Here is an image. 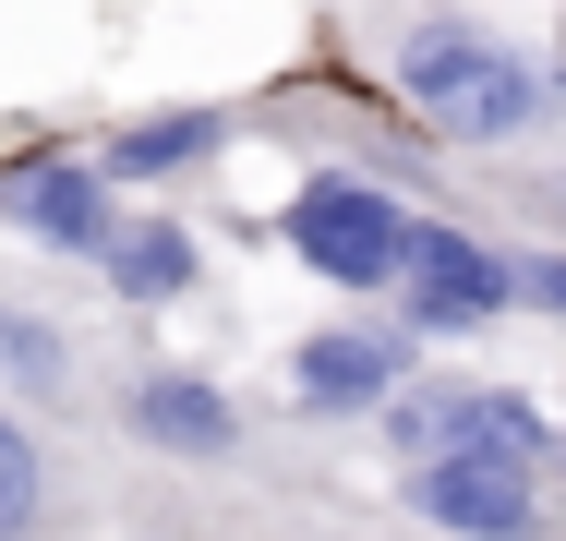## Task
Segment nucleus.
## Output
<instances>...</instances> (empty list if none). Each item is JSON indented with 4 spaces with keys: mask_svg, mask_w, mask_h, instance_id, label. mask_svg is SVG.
<instances>
[{
    "mask_svg": "<svg viewBox=\"0 0 566 541\" xmlns=\"http://www.w3.org/2000/svg\"><path fill=\"white\" fill-rule=\"evenodd\" d=\"M410 229H422V216L398 205L386 181H349V169H326V181L290 193V253H302L314 277H338V289H398Z\"/></svg>",
    "mask_w": 566,
    "mask_h": 541,
    "instance_id": "obj_2",
    "label": "nucleus"
},
{
    "mask_svg": "<svg viewBox=\"0 0 566 541\" xmlns=\"http://www.w3.org/2000/svg\"><path fill=\"white\" fill-rule=\"evenodd\" d=\"M290 385H302V410H386V397L410 385V337H386V325H326V337H302Z\"/></svg>",
    "mask_w": 566,
    "mask_h": 541,
    "instance_id": "obj_7",
    "label": "nucleus"
},
{
    "mask_svg": "<svg viewBox=\"0 0 566 541\" xmlns=\"http://www.w3.org/2000/svg\"><path fill=\"white\" fill-rule=\"evenodd\" d=\"M518 301H543V314L566 325V241L555 253H518Z\"/></svg>",
    "mask_w": 566,
    "mask_h": 541,
    "instance_id": "obj_12",
    "label": "nucleus"
},
{
    "mask_svg": "<svg viewBox=\"0 0 566 541\" xmlns=\"http://www.w3.org/2000/svg\"><path fill=\"white\" fill-rule=\"evenodd\" d=\"M518 216H543V229H566V169H543V181H518Z\"/></svg>",
    "mask_w": 566,
    "mask_h": 541,
    "instance_id": "obj_13",
    "label": "nucleus"
},
{
    "mask_svg": "<svg viewBox=\"0 0 566 541\" xmlns=\"http://www.w3.org/2000/svg\"><path fill=\"white\" fill-rule=\"evenodd\" d=\"M0 216L24 229V241H61V253H109V169H85V157H24V169H0Z\"/></svg>",
    "mask_w": 566,
    "mask_h": 541,
    "instance_id": "obj_6",
    "label": "nucleus"
},
{
    "mask_svg": "<svg viewBox=\"0 0 566 541\" xmlns=\"http://www.w3.org/2000/svg\"><path fill=\"white\" fill-rule=\"evenodd\" d=\"M36 494H49V469H36V445L0 422V541H24L36 530Z\"/></svg>",
    "mask_w": 566,
    "mask_h": 541,
    "instance_id": "obj_11",
    "label": "nucleus"
},
{
    "mask_svg": "<svg viewBox=\"0 0 566 541\" xmlns=\"http://www.w3.org/2000/svg\"><path fill=\"white\" fill-rule=\"evenodd\" d=\"M555 457H566V433H555Z\"/></svg>",
    "mask_w": 566,
    "mask_h": 541,
    "instance_id": "obj_14",
    "label": "nucleus"
},
{
    "mask_svg": "<svg viewBox=\"0 0 566 541\" xmlns=\"http://www.w3.org/2000/svg\"><path fill=\"white\" fill-rule=\"evenodd\" d=\"M398 506L447 541H543L555 506H543V457H410Z\"/></svg>",
    "mask_w": 566,
    "mask_h": 541,
    "instance_id": "obj_3",
    "label": "nucleus"
},
{
    "mask_svg": "<svg viewBox=\"0 0 566 541\" xmlns=\"http://www.w3.org/2000/svg\"><path fill=\"white\" fill-rule=\"evenodd\" d=\"M218 132H229L218 108H169V120H145V132H120V145L97 157V169H109V181H145V169H181V157H206Z\"/></svg>",
    "mask_w": 566,
    "mask_h": 541,
    "instance_id": "obj_10",
    "label": "nucleus"
},
{
    "mask_svg": "<svg viewBox=\"0 0 566 541\" xmlns=\"http://www.w3.org/2000/svg\"><path fill=\"white\" fill-rule=\"evenodd\" d=\"M386 445L398 457H555V422L518 385H398Z\"/></svg>",
    "mask_w": 566,
    "mask_h": 541,
    "instance_id": "obj_4",
    "label": "nucleus"
},
{
    "mask_svg": "<svg viewBox=\"0 0 566 541\" xmlns=\"http://www.w3.org/2000/svg\"><path fill=\"white\" fill-rule=\"evenodd\" d=\"M109 289L120 301H181L193 289V229H169V216H145V229H109Z\"/></svg>",
    "mask_w": 566,
    "mask_h": 541,
    "instance_id": "obj_9",
    "label": "nucleus"
},
{
    "mask_svg": "<svg viewBox=\"0 0 566 541\" xmlns=\"http://www.w3.org/2000/svg\"><path fill=\"white\" fill-rule=\"evenodd\" d=\"M398 301H410L422 337H470V325H494L506 301H518V265H506V253H482L470 229H410Z\"/></svg>",
    "mask_w": 566,
    "mask_h": 541,
    "instance_id": "obj_5",
    "label": "nucleus"
},
{
    "mask_svg": "<svg viewBox=\"0 0 566 541\" xmlns=\"http://www.w3.org/2000/svg\"><path fill=\"white\" fill-rule=\"evenodd\" d=\"M133 433H145V445H169V457H218L241 422H229L218 385H193V373H145V385H133Z\"/></svg>",
    "mask_w": 566,
    "mask_h": 541,
    "instance_id": "obj_8",
    "label": "nucleus"
},
{
    "mask_svg": "<svg viewBox=\"0 0 566 541\" xmlns=\"http://www.w3.org/2000/svg\"><path fill=\"white\" fill-rule=\"evenodd\" d=\"M398 85H410V108H422L447 145H518V132L555 120L543 61H518V49L482 36V24H410V36H398Z\"/></svg>",
    "mask_w": 566,
    "mask_h": 541,
    "instance_id": "obj_1",
    "label": "nucleus"
}]
</instances>
